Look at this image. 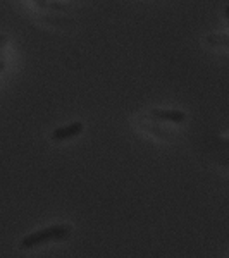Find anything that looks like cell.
<instances>
[{
  "mask_svg": "<svg viewBox=\"0 0 229 258\" xmlns=\"http://www.w3.org/2000/svg\"><path fill=\"white\" fill-rule=\"evenodd\" d=\"M71 236V226L68 224H57V226L45 227L41 231H36L33 234H28L26 238L21 241V249H30L38 244L52 243V241H66Z\"/></svg>",
  "mask_w": 229,
  "mask_h": 258,
  "instance_id": "6da1fadb",
  "label": "cell"
},
{
  "mask_svg": "<svg viewBox=\"0 0 229 258\" xmlns=\"http://www.w3.org/2000/svg\"><path fill=\"white\" fill-rule=\"evenodd\" d=\"M83 127L85 126H83L81 122H73V124H68V126L57 127L55 131L52 133V141H66L69 138H74V136L81 135Z\"/></svg>",
  "mask_w": 229,
  "mask_h": 258,
  "instance_id": "7a4b0ae2",
  "label": "cell"
},
{
  "mask_svg": "<svg viewBox=\"0 0 229 258\" xmlns=\"http://www.w3.org/2000/svg\"><path fill=\"white\" fill-rule=\"evenodd\" d=\"M150 117H155L160 120H170V122H183L186 119V114L181 110H164V109H153L150 110Z\"/></svg>",
  "mask_w": 229,
  "mask_h": 258,
  "instance_id": "3957f363",
  "label": "cell"
},
{
  "mask_svg": "<svg viewBox=\"0 0 229 258\" xmlns=\"http://www.w3.org/2000/svg\"><path fill=\"white\" fill-rule=\"evenodd\" d=\"M207 41L212 47H229V35H210L207 36Z\"/></svg>",
  "mask_w": 229,
  "mask_h": 258,
  "instance_id": "277c9868",
  "label": "cell"
},
{
  "mask_svg": "<svg viewBox=\"0 0 229 258\" xmlns=\"http://www.w3.org/2000/svg\"><path fill=\"white\" fill-rule=\"evenodd\" d=\"M224 12H226V18H227V21H229V4L226 6V9H224Z\"/></svg>",
  "mask_w": 229,
  "mask_h": 258,
  "instance_id": "5b68a950",
  "label": "cell"
}]
</instances>
